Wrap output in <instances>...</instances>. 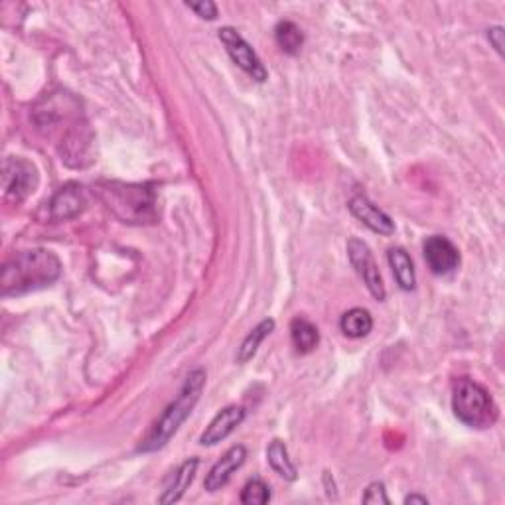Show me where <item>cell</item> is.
Masks as SVG:
<instances>
[{"mask_svg":"<svg viewBox=\"0 0 505 505\" xmlns=\"http://www.w3.org/2000/svg\"><path fill=\"white\" fill-rule=\"evenodd\" d=\"M290 340L294 350L298 354H310L316 350V345L320 344V334L310 320L297 316V318L290 322Z\"/></svg>","mask_w":505,"mask_h":505,"instance_id":"15","label":"cell"},{"mask_svg":"<svg viewBox=\"0 0 505 505\" xmlns=\"http://www.w3.org/2000/svg\"><path fill=\"white\" fill-rule=\"evenodd\" d=\"M340 328L347 338L360 340L365 338V335H370V332L373 330V318L372 314L363 308H352L342 316Z\"/></svg>","mask_w":505,"mask_h":505,"instance_id":"17","label":"cell"},{"mask_svg":"<svg viewBox=\"0 0 505 505\" xmlns=\"http://www.w3.org/2000/svg\"><path fill=\"white\" fill-rule=\"evenodd\" d=\"M245 409L239 405H229L221 409L219 413L214 417L212 423L199 436V445L202 446H216L219 442H224L234 430L245 420Z\"/></svg>","mask_w":505,"mask_h":505,"instance_id":"11","label":"cell"},{"mask_svg":"<svg viewBox=\"0 0 505 505\" xmlns=\"http://www.w3.org/2000/svg\"><path fill=\"white\" fill-rule=\"evenodd\" d=\"M272 330H275V320L272 318H265L262 322H259L255 328L245 335V340L241 342L239 350H237V363L251 362L252 357H255L259 345L265 342V338Z\"/></svg>","mask_w":505,"mask_h":505,"instance_id":"16","label":"cell"},{"mask_svg":"<svg viewBox=\"0 0 505 505\" xmlns=\"http://www.w3.org/2000/svg\"><path fill=\"white\" fill-rule=\"evenodd\" d=\"M271 500V488L265 482L259 478H252L245 483L243 491H241V503L245 505H262Z\"/></svg>","mask_w":505,"mask_h":505,"instance_id":"20","label":"cell"},{"mask_svg":"<svg viewBox=\"0 0 505 505\" xmlns=\"http://www.w3.org/2000/svg\"><path fill=\"white\" fill-rule=\"evenodd\" d=\"M347 209H350L357 221H362L365 227H370L373 234L385 237L395 234V221L389 217L383 209H379L370 197L354 196L350 204H347Z\"/></svg>","mask_w":505,"mask_h":505,"instance_id":"10","label":"cell"},{"mask_svg":"<svg viewBox=\"0 0 505 505\" xmlns=\"http://www.w3.org/2000/svg\"><path fill=\"white\" fill-rule=\"evenodd\" d=\"M347 257H350L352 267L355 269L357 275L363 280L367 290L372 292L375 300H385V284L379 272L377 262L373 259L372 249L367 247L362 239H350L347 241Z\"/></svg>","mask_w":505,"mask_h":505,"instance_id":"7","label":"cell"},{"mask_svg":"<svg viewBox=\"0 0 505 505\" xmlns=\"http://www.w3.org/2000/svg\"><path fill=\"white\" fill-rule=\"evenodd\" d=\"M267 460L271 468L275 470L280 478L294 482L298 478V470L292 464V460L289 456V448L282 440H272L267 448Z\"/></svg>","mask_w":505,"mask_h":505,"instance_id":"18","label":"cell"},{"mask_svg":"<svg viewBox=\"0 0 505 505\" xmlns=\"http://www.w3.org/2000/svg\"><path fill=\"white\" fill-rule=\"evenodd\" d=\"M48 206L51 221H56V224H60V221H69L86 209V194H83V188L79 184L69 182L58 189Z\"/></svg>","mask_w":505,"mask_h":505,"instance_id":"9","label":"cell"},{"mask_svg":"<svg viewBox=\"0 0 505 505\" xmlns=\"http://www.w3.org/2000/svg\"><path fill=\"white\" fill-rule=\"evenodd\" d=\"M186 6L189 10H194V13L204 20H216L217 18V6L212 3V0H197V3H186Z\"/></svg>","mask_w":505,"mask_h":505,"instance_id":"22","label":"cell"},{"mask_svg":"<svg viewBox=\"0 0 505 505\" xmlns=\"http://www.w3.org/2000/svg\"><path fill=\"white\" fill-rule=\"evenodd\" d=\"M363 503H383V505H389L391 503V500L387 498V490H385V483L383 482H373L367 486L365 493H363V498H362Z\"/></svg>","mask_w":505,"mask_h":505,"instance_id":"21","label":"cell"},{"mask_svg":"<svg viewBox=\"0 0 505 505\" xmlns=\"http://www.w3.org/2000/svg\"><path fill=\"white\" fill-rule=\"evenodd\" d=\"M503 28L501 26H496V28H490L488 30V40H490V44L496 48V51L500 56H503V46H505V41H503Z\"/></svg>","mask_w":505,"mask_h":505,"instance_id":"23","label":"cell"},{"mask_svg":"<svg viewBox=\"0 0 505 505\" xmlns=\"http://www.w3.org/2000/svg\"><path fill=\"white\" fill-rule=\"evenodd\" d=\"M387 261H389V267L393 271V277L399 284V289H403L407 292L415 290L417 272H415L413 259H410L409 252L403 247H393L387 252Z\"/></svg>","mask_w":505,"mask_h":505,"instance_id":"14","label":"cell"},{"mask_svg":"<svg viewBox=\"0 0 505 505\" xmlns=\"http://www.w3.org/2000/svg\"><path fill=\"white\" fill-rule=\"evenodd\" d=\"M245 460H247V448L243 445L231 446L225 454L216 462L212 470H209L206 482H204V488L214 493V491H219L224 486H227L231 476H234V473L245 464Z\"/></svg>","mask_w":505,"mask_h":505,"instance_id":"12","label":"cell"},{"mask_svg":"<svg viewBox=\"0 0 505 505\" xmlns=\"http://www.w3.org/2000/svg\"><path fill=\"white\" fill-rule=\"evenodd\" d=\"M423 255H425L428 269L438 277L450 275V272H454L460 265L458 247L452 243L450 239L442 237V235H433L425 241Z\"/></svg>","mask_w":505,"mask_h":505,"instance_id":"8","label":"cell"},{"mask_svg":"<svg viewBox=\"0 0 505 505\" xmlns=\"http://www.w3.org/2000/svg\"><path fill=\"white\" fill-rule=\"evenodd\" d=\"M219 40L221 44L225 46V51L229 54V58L234 60V63L237 68L243 69L249 78L255 79L257 83H265L269 73L267 68L262 66L261 58L257 56V51L251 48L249 41L239 34L235 28L225 26L219 30Z\"/></svg>","mask_w":505,"mask_h":505,"instance_id":"5","label":"cell"},{"mask_svg":"<svg viewBox=\"0 0 505 505\" xmlns=\"http://www.w3.org/2000/svg\"><path fill=\"white\" fill-rule=\"evenodd\" d=\"M275 40H277V44L284 51V54L297 56L298 51L302 50L304 34L297 24L290 23V20H282V23H279L277 28H275Z\"/></svg>","mask_w":505,"mask_h":505,"instance_id":"19","label":"cell"},{"mask_svg":"<svg viewBox=\"0 0 505 505\" xmlns=\"http://www.w3.org/2000/svg\"><path fill=\"white\" fill-rule=\"evenodd\" d=\"M206 379L207 375L204 370H194L186 377L180 393H178L174 401L164 409L161 418L152 425L151 433L141 442V452H156L170 442V438L178 433V428L184 425V420L192 415L194 407L204 393Z\"/></svg>","mask_w":505,"mask_h":505,"instance_id":"3","label":"cell"},{"mask_svg":"<svg viewBox=\"0 0 505 505\" xmlns=\"http://www.w3.org/2000/svg\"><path fill=\"white\" fill-rule=\"evenodd\" d=\"M38 188V170L36 166L20 156H10L5 161L3 170V189L5 196L13 202H24L28 196L36 192Z\"/></svg>","mask_w":505,"mask_h":505,"instance_id":"6","label":"cell"},{"mask_svg":"<svg viewBox=\"0 0 505 505\" xmlns=\"http://www.w3.org/2000/svg\"><path fill=\"white\" fill-rule=\"evenodd\" d=\"M452 410L460 423L472 428H490L498 423L500 409L483 385L462 377L452 389Z\"/></svg>","mask_w":505,"mask_h":505,"instance_id":"4","label":"cell"},{"mask_svg":"<svg viewBox=\"0 0 505 505\" xmlns=\"http://www.w3.org/2000/svg\"><path fill=\"white\" fill-rule=\"evenodd\" d=\"M95 192L123 224L149 225L158 219V194L152 184L101 182Z\"/></svg>","mask_w":505,"mask_h":505,"instance_id":"2","label":"cell"},{"mask_svg":"<svg viewBox=\"0 0 505 505\" xmlns=\"http://www.w3.org/2000/svg\"><path fill=\"white\" fill-rule=\"evenodd\" d=\"M197 466H199L197 458H188L186 462H182V466L174 472V476L170 478V482H168V486L164 488L162 496L158 498V503L168 505V503L180 501L184 498L186 490L192 486Z\"/></svg>","mask_w":505,"mask_h":505,"instance_id":"13","label":"cell"},{"mask_svg":"<svg viewBox=\"0 0 505 505\" xmlns=\"http://www.w3.org/2000/svg\"><path fill=\"white\" fill-rule=\"evenodd\" d=\"M405 503H420V505H427L428 500L425 496H418V493H410V496L405 498Z\"/></svg>","mask_w":505,"mask_h":505,"instance_id":"24","label":"cell"},{"mask_svg":"<svg viewBox=\"0 0 505 505\" xmlns=\"http://www.w3.org/2000/svg\"><path fill=\"white\" fill-rule=\"evenodd\" d=\"M61 277V261L51 251L30 249L8 259L0 275L3 297L23 294L51 287Z\"/></svg>","mask_w":505,"mask_h":505,"instance_id":"1","label":"cell"}]
</instances>
